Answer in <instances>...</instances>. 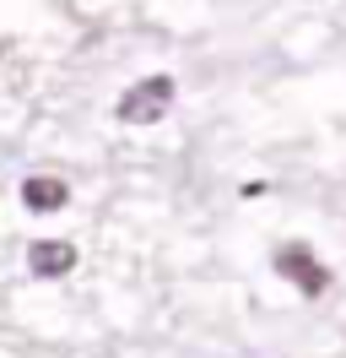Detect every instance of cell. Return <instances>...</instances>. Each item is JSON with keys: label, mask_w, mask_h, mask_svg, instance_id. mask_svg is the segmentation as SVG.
<instances>
[{"label": "cell", "mask_w": 346, "mask_h": 358, "mask_svg": "<svg viewBox=\"0 0 346 358\" xmlns=\"http://www.w3.org/2000/svg\"><path fill=\"white\" fill-rule=\"evenodd\" d=\"M168 109H173V82L168 76H141V82L125 87V98H119V120H125V125H157Z\"/></svg>", "instance_id": "obj_1"}, {"label": "cell", "mask_w": 346, "mask_h": 358, "mask_svg": "<svg viewBox=\"0 0 346 358\" xmlns=\"http://www.w3.org/2000/svg\"><path fill=\"white\" fill-rule=\"evenodd\" d=\"M276 271L287 277V282H298L308 299L330 288V271H324V261H314V250H308V245H281L276 250Z\"/></svg>", "instance_id": "obj_2"}, {"label": "cell", "mask_w": 346, "mask_h": 358, "mask_svg": "<svg viewBox=\"0 0 346 358\" xmlns=\"http://www.w3.org/2000/svg\"><path fill=\"white\" fill-rule=\"evenodd\" d=\"M65 201H70V185L54 179V174H33L22 185V206H27V212H60Z\"/></svg>", "instance_id": "obj_3"}, {"label": "cell", "mask_w": 346, "mask_h": 358, "mask_svg": "<svg viewBox=\"0 0 346 358\" xmlns=\"http://www.w3.org/2000/svg\"><path fill=\"white\" fill-rule=\"evenodd\" d=\"M27 261L38 277H65V271L76 266V245H65V239H38V245L27 250Z\"/></svg>", "instance_id": "obj_4"}, {"label": "cell", "mask_w": 346, "mask_h": 358, "mask_svg": "<svg viewBox=\"0 0 346 358\" xmlns=\"http://www.w3.org/2000/svg\"><path fill=\"white\" fill-rule=\"evenodd\" d=\"M0 55H6V38H0Z\"/></svg>", "instance_id": "obj_5"}]
</instances>
